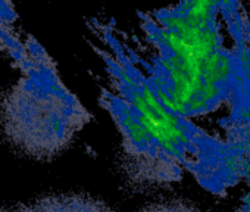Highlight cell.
Instances as JSON below:
<instances>
[{"label":"cell","mask_w":250,"mask_h":212,"mask_svg":"<svg viewBox=\"0 0 250 212\" xmlns=\"http://www.w3.org/2000/svg\"><path fill=\"white\" fill-rule=\"evenodd\" d=\"M0 43L21 68V77L0 102L3 134L25 155L52 158L84 128L90 114L61 81L53 61L34 39L22 43L8 28L0 34Z\"/></svg>","instance_id":"obj_1"},{"label":"cell","mask_w":250,"mask_h":212,"mask_svg":"<svg viewBox=\"0 0 250 212\" xmlns=\"http://www.w3.org/2000/svg\"><path fill=\"white\" fill-rule=\"evenodd\" d=\"M12 212H112L103 202L83 194L49 196Z\"/></svg>","instance_id":"obj_3"},{"label":"cell","mask_w":250,"mask_h":212,"mask_svg":"<svg viewBox=\"0 0 250 212\" xmlns=\"http://www.w3.org/2000/svg\"><path fill=\"white\" fill-rule=\"evenodd\" d=\"M109 87L104 105L118 124L130 167L143 180L167 178L174 165L162 140L164 115L155 91L140 71L127 61L109 59Z\"/></svg>","instance_id":"obj_2"},{"label":"cell","mask_w":250,"mask_h":212,"mask_svg":"<svg viewBox=\"0 0 250 212\" xmlns=\"http://www.w3.org/2000/svg\"><path fill=\"white\" fill-rule=\"evenodd\" d=\"M143 212H199V211L183 202H162L146 208Z\"/></svg>","instance_id":"obj_4"},{"label":"cell","mask_w":250,"mask_h":212,"mask_svg":"<svg viewBox=\"0 0 250 212\" xmlns=\"http://www.w3.org/2000/svg\"><path fill=\"white\" fill-rule=\"evenodd\" d=\"M0 212H2V211H0Z\"/></svg>","instance_id":"obj_5"}]
</instances>
